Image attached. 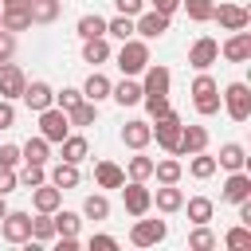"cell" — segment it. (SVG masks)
Segmentation results:
<instances>
[{
	"mask_svg": "<svg viewBox=\"0 0 251 251\" xmlns=\"http://www.w3.org/2000/svg\"><path fill=\"white\" fill-rule=\"evenodd\" d=\"M24 86H27V75L16 67V63H0V98H8V102H16L20 94H24Z\"/></svg>",
	"mask_w": 251,
	"mask_h": 251,
	"instance_id": "7c38bea8",
	"label": "cell"
},
{
	"mask_svg": "<svg viewBox=\"0 0 251 251\" xmlns=\"http://www.w3.org/2000/svg\"><path fill=\"white\" fill-rule=\"evenodd\" d=\"M16 180H20L24 188H35V184L47 180V165H31V161H24V173H16Z\"/></svg>",
	"mask_w": 251,
	"mask_h": 251,
	"instance_id": "ab89813d",
	"label": "cell"
},
{
	"mask_svg": "<svg viewBox=\"0 0 251 251\" xmlns=\"http://www.w3.org/2000/svg\"><path fill=\"white\" fill-rule=\"evenodd\" d=\"M180 208L188 212V220H192V224H208V220H212V212H216V204H212L208 196H192V200H188V204H180Z\"/></svg>",
	"mask_w": 251,
	"mask_h": 251,
	"instance_id": "d6a6232c",
	"label": "cell"
},
{
	"mask_svg": "<svg viewBox=\"0 0 251 251\" xmlns=\"http://www.w3.org/2000/svg\"><path fill=\"white\" fill-rule=\"evenodd\" d=\"M220 55L227 59V63H247L251 59V31L243 27V31H231L224 43H220Z\"/></svg>",
	"mask_w": 251,
	"mask_h": 251,
	"instance_id": "4fadbf2b",
	"label": "cell"
},
{
	"mask_svg": "<svg viewBox=\"0 0 251 251\" xmlns=\"http://www.w3.org/2000/svg\"><path fill=\"white\" fill-rule=\"evenodd\" d=\"M180 173H184V165H180L176 157H165V161H153V176H157L161 184H176V180H180Z\"/></svg>",
	"mask_w": 251,
	"mask_h": 251,
	"instance_id": "1f68e13d",
	"label": "cell"
},
{
	"mask_svg": "<svg viewBox=\"0 0 251 251\" xmlns=\"http://www.w3.org/2000/svg\"><path fill=\"white\" fill-rule=\"evenodd\" d=\"M239 224H247V227H251V196H247V200H239Z\"/></svg>",
	"mask_w": 251,
	"mask_h": 251,
	"instance_id": "11a10c76",
	"label": "cell"
},
{
	"mask_svg": "<svg viewBox=\"0 0 251 251\" xmlns=\"http://www.w3.org/2000/svg\"><path fill=\"white\" fill-rule=\"evenodd\" d=\"M16 126V106L8 98H0V129H12Z\"/></svg>",
	"mask_w": 251,
	"mask_h": 251,
	"instance_id": "f907efd6",
	"label": "cell"
},
{
	"mask_svg": "<svg viewBox=\"0 0 251 251\" xmlns=\"http://www.w3.org/2000/svg\"><path fill=\"white\" fill-rule=\"evenodd\" d=\"M153 176V157H141V149H137V157H129V180H149Z\"/></svg>",
	"mask_w": 251,
	"mask_h": 251,
	"instance_id": "b9f144b4",
	"label": "cell"
},
{
	"mask_svg": "<svg viewBox=\"0 0 251 251\" xmlns=\"http://www.w3.org/2000/svg\"><path fill=\"white\" fill-rule=\"evenodd\" d=\"M243 165H247V149H243L239 141H227V145H220L216 169H227V173H235V169H243Z\"/></svg>",
	"mask_w": 251,
	"mask_h": 251,
	"instance_id": "7402d4cb",
	"label": "cell"
},
{
	"mask_svg": "<svg viewBox=\"0 0 251 251\" xmlns=\"http://www.w3.org/2000/svg\"><path fill=\"white\" fill-rule=\"evenodd\" d=\"M114 8L122 16H137V12H145V0H114Z\"/></svg>",
	"mask_w": 251,
	"mask_h": 251,
	"instance_id": "f5cc1de1",
	"label": "cell"
},
{
	"mask_svg": "<svg viewBox=\"0 0 251 251\" xmlns=\"http://www.w3.org/2000/svg\"><path fill=\"white\" fill-rule=\"evenodd\" d=\"M141 75H145V78H141V94H169V82H173V71H169V67L149 63Z\"/></svg>",
	"mask_w": 251,
	"mask_h": 251,
	"instance_id": "5bb4252c",
	"label": "cell"
},
{
	"mask_svg": "<svg viewBox=\"0 0 251 251\" xmlns=\"http://www.w3.org/2000/svg\"><path fill=\"white\" fill-rule=\"evenodd\" d=\"M94 184H98V188H122V184H126V173H122L114 161H98V165H94Z\"/></svg>",
	"mask_w": 251,
	"mask_h": 251,
	"instance_id": "603a6c76",
	"label": "cell"
},
{
	"mask_svg": "<svg viewBox=\"0 0 251 251\" xmlns=\"http://www.w3.org/2000/svg\"><path fill=\"white\" fill-rule=\"evenodd\" d=\"M208 149V129L204 126H180V141H176V157H192Z\"/></svg>",
	"mask_w": 251,
	"mask_h": 251,
	"instance_id": "9a60e30c",
	"label": "cell"
},
{
	"mask_svg": "<svg viewBox=\"0 0 251 251\" xmlns=\"http://www.w3.org/2000/svg\"><path fill=\"white\" fill-rule=\"evenodd\" d=\"M114 59H118V71L133 78V75H141V71L149 67V43L129 35V39H122V47H118V55H114Z\"/></svg>",
	"mask_w": 251,
	"mask_h": 251,
	"instance_id": "7a4b0ae2",
	"label": "cell"
},
{
	"mask_svg": "<svg viewBox=\"0 0 251 251\" xmlns=\"http://www.w3.org/2000/svg\"><path fill=\"white\" fill-rule=\"evenodd\" d=\"M110 78L106 75H98V71H90V78L82 82V98H90V102H102V98H110Z\"/></svg>",
	"mask_w": 251,
	"mask_h": 251,
	"instance_id": "83f0119b",
	"label": "cell"
},
{
	"mask_svg": "<svg viewBox=\"0 0 251 251\" xmlns=\"http://www.w3.org/2000/svg\"><path fill=\"white\" fill-rule=\"evenodd\" d=\"M94 118H98V102H90V98H82L78 106L67 110V122L71 126H94Z\"/></svg>",
	"mask_w": 251,
	"mask_h": 251,
	"instance_id": "4dcf8cb0",
	"label": "cell"
},
{
	"mask_svg": "<svg viewBox=\"0 0 251 251\" xmlns=\"http://www.w3.org/2000/svg\"><path fill=\"white\" fill-rule=\"evenodd\" d=\"M31 24H55L59 20V0H27Z\"/></svg>",
	"mask_w": 251,
	"mask_h": 251,
	"instance_id": "f546056e",
	"label": "cell"
},
{
	"mask_svg": "<svg viewBox=\"0 0 251 251\" xmlns=\"http://www.w3.org/2000/svg\"><path fill=\"white\" fill-rule=\"evenodd\" d=\"M212 20H216L224 31H243V27L251 24V12H247V8H239V4H231V0H220V4H216V12H212Z\"/></svg>",
	"mask_w": 251,
	"mask_h": 251,
	"instance_id": "5b68a950",
	"label": "cell"
},
{
	"mask_svg": "<svg viewBox=\"0 0 251 251\" xmlns=\"http://www.w3.org/2000/svg\"><path fill=\"white\" fill-rule=\"evenodd\" d=\"M122 141L137 153V149H145L149 141H153V133H149V122H141V118H133V122H126L122 126Z\"/></svg>",
	"mask_w": 251,
	"mask_h": 251,
	"instance_id": "d6986e66",
	"label": "cell"
},
{
	"mask_svg": "<svg viewBox=\"0 0 251 251\" xmlns=\"http://www.w3.org/2000/svg\"><path fill=\"white\" fill-rule=\"evenodd\" d=\"M188 247H192V251H212V247H216V235L208 231V224H196V231L188 235Z\"/></svg>",
	"mask_w": 251,
	"mask_h": 251,
	"instance_id": "7bdbcfd3",
	"label": "cell"
},
{
	"mask_svg": "<svg viewBox=\"0 0 251 251\" xmlns=\"http://www.w3.org/2000/svg\"><path fill=\"white\" fill-rule=\"evenodd\" d=\"M20 98H24V102H27V110H35V114H39V110H47V106H55V90H51V86H47L43 78L27 82Z\"/></svg>",
	"mask_w": 251,
	"mask_h": 251,
	"instance_id": "2e32d148",
	"label": "cell"
},
{
	"mask_svg": "<svg viewBox=\"0 0 251 251\" xmlns=\"http://www.w3.org/2000/svg\"><path fill=\"white\" fill-rule=\"evenodd\" d=\"M0 27H8V31H27V27H31V12H27V4L0 8Z\"/></svg>",
	"mask_w": 251,
	"mask_h": 251,
	"instance_id": "44dd1931",
	"label": "cell"
},
{
	"mask_svg": "<svg viewBox=\"0 0 251 251\" xmlns=\"http://www.w3.org/2000/svg\"><path fill=\"white\" fill-rule=\"evenodd\" d=\"M180 126H184V122H180V118H176V114L169 110V114H161V118H153V122H149V133L157 137V145H161L165 153H173V157H176V141H180Z\"/></svg>",
	"mask_w": 251,
	"mask_h": 251,
	"instance_id": "277c9868",
	"label": "cell"
},
{
	"mask_svg": "<svg viewBox=\"0 0 251 251\" xmlns=\"http://www.w3.org/2000/svg\"><path fill=\"white\" fill-rule=\"evenodd\" d=\"M165 235H169V224H165V220H141V216H137V224H133V231H129L133 247H157Z\"/></svg>",
	"mask_w": 251,
	"mask_h": 251,
	"instance_id": "9c48e42d",
	"label": "cell"
},
{
	"mask_svg": "<svg viewBox=\"0 0 251 251\" xmlns=\"http://www.w3.org/2000/svg\"><path fill=\"white\" fill-rule=\"evenodd\" d=\"M122 204L129 216H145L153 208V192L145 188V180H129V184H122Z\"/></svg>",
	"mask_w": 251,
	"mask_h": 251,
	"instance_id": "52a82bcc",
	"label": "cell"
},
{
	"mask_svg": "<svg viewBox=\"0 0 251 251\" xmlns=\"http://www.w3.org/2000/svg\"><path fill=\"white\" fill-rule=\"evenodd\" d=\"M220 106L227 110L231 122H247L251 118V86L247 82H227L220 94Z\"/></svg>",
	"mask_w": 251,
	"mask_h": 251,
	"instance_id": "3957f363",
	"label": "cell"
},
{
	"mask_svg": "<svg viewBox=\"0 0 251 251\" xmlns=\"http://www.w3.org/2000/svg\"><path fill=\"white\" fill-rule=\"evenodd\" d=\"M90 251H118L114 235H90Z\"/></svg>",
	"mask_w": 251,
	"mask_h": 251,
	"instance_id": "816d5d0a",
	"label": "cell"
},
{
	"mask_svg": "<svg viewBox=\"0 0 251 251\" xmlns=\"http://www.w3.org/2000/svg\"><path fill=\"white\" fill-rule=\"evenodd\" d=\"M106 35H114V39H129L133 35V16H114V20H106Z\"/></svg>",
	"mask_w": 251,
	"mask_h": 251,
	"instance_id": "60d3db41",
	"label": "cell"
},
{
	"mask_svg": "<svg viewBox=\"0 0 251 251\" xmlns=\"http://www.w3.org/2000/svg\"><path fill=\"white\" fill-rule=\"evenodd\" d=\"M20 161H24L20 145H0V165H4V169H16Z\"/></svg>",
	"mask_w": 251,
	"mask_h": 251,
	"instance_id": "7dc6e473",
	"label": "cell"
},
{
	"mask_svg": "<svg viewBox=\"0 0 251 251\" xmlns=\"http://www.w3.org/2000/svg\"><path fill=\"white\" fill-rule=\"evenodd\" d=\"M16 188H20L16 169H4V165H0V196H8V192H16Z\"/></svg>",
	"mask_w": 251,
	"mask_h": 251,
	"instance_id": "681fc988",
	"label": "cell"
},
{
	"mask_svg": "<svg viewBox=\"0 0 251 251\" xmlns=\"http://www.w3.org/2000/svg\"><path fill=\"white\" fill-rule=\"evenodd\" d=\"M4 212H8V200H4V196H0V220H4Z\"/></svg>",
	"mask_w": 251,
	"mask_h": 251,
	"instance_id": "680465c9",
	"label": "cell"
},
{
	"mask_svg": "<svg viewBox=\"0 0 251 251\" xmlns=\"http://www.w3.org/2000/svg\"><path fill=\"white\" fill-rule=\"evenodd\" d=\"M184 4V12H188V20H196V24H212V12H216V0H180Z\"/></svg>",
	"mask_w": 251,
	"mask_h": 251,
	"instance_id": "d590c367",
	"label": "cell"
},
{
	"mask_svg": "<svg viewBox=\"0 0 251 251\" xmlns=\"http://www.w3.org/2000/svg\"><path fill=\"white\" fill-rule=\"evenodd\" d=\"M110 98H114L118 106H137V102H141V82H133V78L126 75L118 86H110Z\"/></svg>",
	"mask_w": 251,
	"mask_h": 251,
	"instance_id": "d4e9b609",
	"label": "cell"
},
{
	"mask_svg": "<svg viewBox=\"0 0 251 251\" xmlns=\"http://www.w3.org/2000/svg\"><path fill=\"white\" fill-rule=\"evenodd\" d=\"M153 204H157L161 212H180V204H184V192H180L176 184H161V188H157V196H153Z\"/></svg>",
	"mask_w": 251,
	"mask_h": 251,
	"instance_id": "f1b7e54d",
	"label": "cell"
},
{
	"mask_svg": "<svg viewBox=\"0 0 251 251\" xmlns=\"http://www.w3.org/2000/svg\"><path fill=\"white\" fill-rule=\"evenodd\" d=\"M141 102H145L149 118H161V114H169V110H173V106H169V94H141Z\"/></svg>",
	"mask_w": 251,
	"mask_h": 251,
	"instance_id": "ee69618b",
	"label": "cell"
},
{
	"mask_svg": "<svg viewBox=\"0 0 251 251\" xmlns=\"http://www.w3.org/2000/svg\"><path fill=\"white\" fill-rule=\"evenodd\" d=\"M188 94H192V106H196V114H200V118L220 114V82H216L208 71H196V78H192Z\"/></svg>",
	"mask_w": 251,
	"mask_h": 251,
	"instance_id": "6da1fadb",
	"label": "cell"
},
{
	"mask_svg": "<svg viewBox=\"0 0 251 251\" xmlns=\"http://www.w3.org/2000/svg\"><path fill=\"white\" fill-rule=\"evenodd\" d=\"M188 173H192L196 180H208V176L216 173V157H212V153H204V149H200V153H192V161H188Z\"/></svg>",
	"mask_w": 251,
	"mask_h": 251,
	"instance_id": "e575fe53",
	"label": "cell"
},
{
	"mask_svg": "<svg viewBox=\"0 0 251 251\" xmlns=\"http://www.w3.org/2000/svg\"><path fill=\"white\" fill-rule=\"evenodd\" d=\"M47 180H51L55 188H63V192H67V188H78V180H82V176H78V165H71V161H59V165L47 173Z\"/></svg>",
	"mask_w": 251,
	"mask_h": 251,
	"instance_id": "cb8c5ba5",
	"label": "cell"
},
{
	"mask_svg": "<svg viewBox=\"0 0 251 251\" xmlns=\"http://www.w3.org/2000/svg\"><path fill=\"white\" fill-rule=\"evenodd\" d=\"M51 224H55V235H78V227H82V216L78 212H51Z\"/></svg>",
	"mask_w": 251,
	"mask_h": 251,
	"instance_id": "836d02e7",
	"label": "cell"
},
{
	"mask_svg": "<svg viewBox=\"0 0 251 251\" xmlns=\"http://www.w3.org/2000/svg\"><path fill=\"white\" fill-rule=\"evenodd\" d=\"M78 102H82V90H75V86H63V90L55 94V106H59L63 114H67L71 106H78Z\"/></svg>",
	"mask_w": 251,
	"mask_h": 251,
	"instance_id": "f6af8a7d",
	"label": "cell"
},
{
	"mask_svg": "<svg viewBox=\"0 0 251 251\" xmlns=\"http://www.w3.org/2000/svg\"><path fill=\"white\" fill-rule=\"evenodd\" d=\"M59 145H63V157H59V161H71V165H82V161L90 157V141H86L82 133H67V137L59 141Z\"/></svg>",
	"mask_w": 251,
	"mask_h": 251,
	"instance_id": "ffe728a7",
	"label": "cell"
},
{
	"mask_svg": "<svg viewBox=\"0 0 251 251\" xmlns=\"http://www.w3.org/2000/svg\"><path fill=\"white\" fill-rule=\"evenodd\" d=\"M224 243H227V247H251V227H247V224L231 227V231L224 235Z\"/></svg>",
	"mask_w": 251,
	"mask_h": 251,
	"instance_id": "bcb514c9",
	"label": "cell"
},
{
	"mask_svg": "<svg viewBox=\"0 0 251 251\" xmlns=\"http://www.w3.org/2000/svg\"><path fill=\"white\" fill-rule=\"evenodd\" d=\"M59 251H78V235H59Z\"/></svg>",
	"mask_w": 251,
	"mask_h": 251,
	"instance_id": "9f6ffc18",
	"label": "cell"
},
{
	"mask_svg": "<svg viewBox=\"0 0 251 251\" xmlns=\"http://www.w3.org/2000/svg\"><path fill=\"white\" fill-rule=\"evenodd\" d=\"M82 39H94V35H106V20L98 16V12H86L82 20H78V27H75Z\"/></svg>",
	"mask_w": 251,
	"mask_h": 251,
	"instance_id": "8d00e7d4",
	"label": "cell"
},
{
	"mask_svg": "<svg viewBox=\"0 0 251 251\" xmlns=\"http://www.w3.org/2000/svg\"><path fill=\"white\" fill-rule=\"evenodd\" d=\"M20 153H24V161H31V165H47L51 141H47V137H27V141L20 145Z\"/></svg>",
	"mask_w": 251,
	"mask_h": 251,
	"instance_id": "484cf974",
	"label": "cell"
},
{
	"mask_svg": "<svg viewBox=\"0 0 251 251\" xmlns=\"http://www.w3.org/2000/svg\"><path fill=\"white\" fill-rule=\"evenodd\" d=\"M169 31V16L165 12H137L133 16V35H141V39H161Z\"/></svg>",
	"mask_w": 251,
	"mask_h": 251,
	"instance_id": "30bf717a",
	"label": "cell"
},
{
	"mask_svg": "<svg viewBox=\"0 0 251 251\" xmlns=\"http://www.w3.org/2000/svg\"><path fill=\"white\" fill-rule=\"evenodd\" d=\"M110 59V43H106V35H94V39H82V63H106Z\"/></svg>",
	"mask_w": 251,
	"mask_h": 251,
	"instance_id": "4316f807",
	"label": "cell"
},
{
	"mask_svg": "<svg viewBox=\"0 0 251 251\" xmlns=\"http://www.w3.org/2000/svg\"><path fill=\"white\" fill-rule=\"evenodd\" d=\"M82 216H86V220H106V216H110V200H106L102 192L86 196V200H82Z\"/></svg>",
	"mask_w": 251,
	"mask_h": 251,
	"instance_id": "74e56055",
	"label": "cell"
},
{
	"mask_svg": "<svg viewBox=\"0 0 251 251\" xmlns=\"http://www.w3.org/2000/svg\"><path fill=\"white\" fill-rule=\"evenodd\" d=\"M212 63H220V43L212 35H200L192 47H188V67L192 71H208Z\"/></svg>",
	"mask_w": 251,
	"mask_h": 251,
	"instance_id": "8fae6325",
	"label": "cell"
},
{
	"mask_svg": "<svg viewBox=\"0 0 251 251\" xmlns=\"http://www.w3.org/2000/svg\"><path fill=\"white\" fill-rule=\"evenodd\" d=\"M31 204H35V212H55L63 204V188H55L51 180H43V184L31 188Z\"/></svg>",
	"mask_w": 251,
	"mask_h": 251,
	"instance_id": "ac0fdd59",
	"label": "cell"
},
{
	"mask_svg": "<svg viewBox=\"0 0 251 251\" xmlns=\"http://www.w3.org/2000/svg\"><path fill=\"white\" fill-rule=\"evenodd\" d=\"M12 4H27V0H0V8H12Z\"/></svg>",
	"mask_w": 251,
	"mask_h": 251,
	"instance_id": "6f0895ef",
	"label": "cell"
},
{
	"mask_svg": "<svg viewBox=\"0 0 251 251\" xmlns=\"http://www.w3.org/2000/svg\"><path fill=\"white\" fill-rule=\"evenodd\" d=\"M31 239H35V243H47V239H55L51 212H39V216H31Z\"/></svg>",
	"mask_w": 251,
	"mask_h": 251,
	"instance_id": "f35d334b",
	"label": "cell"
},
{
	"mask_svg": "<svg viewBox=\"0 0 251 251\" xmlns=\"http://www.w3.org/2000/svg\"><path fill=\"white\" fill-rule=\"evenodd\" d=\"M227 204H239V200H247L251 196V176L243 173V169H235V173H227V180H224V192H220Z\"/></svg>",
	"mask_w": 251,
	"mask_h": 251,
	"instance_id": "e0dca14e",
	"label": "cell"
},
{
	"mask_svg": "<svg viewBox=\"0 0 251 251\" xmlns=\"http://www.w3.org/2000/svg\"><path fill=\"white\" fill-rule=\"evenodd\" d=\"M0 235H4L8 243H27V239H31V212H4Z\"/></svg>",
	"mask_w": 251,
	"mask_h": 251,
	"instance_id": "ba28073f",
	"label": "cell"
},
{
	"mask_svg": "<svg viewBox=\"0 0 251 251\" xmlns=\"http://www.w3.org/2000/svg\"><path fill=\"white\" fill-rule=\"evenodd\" d=\"M145 4H149L153 12H165V16H173V12L180 8V0H145Z\"/></svg>",
	"mask_w": 251,
	"mask_h": 251,
	"instance_id": "db71d44e",
	"label": "cell"
},
{
	"mask_svg": "<svg viewBox=\"0 0 251 251\" xmlns=\"http://www.w3.org/2000/svg\"><path fill=\"white\" fill-rule=\"evenodd\" d=\"M67 133H71V122H67V114H63L59 106L39 110V137H47V141H63Z\"/></svg>",
	"mask_w": 251,
	"mask_h": 251,
	"instance_id": "8992f818",
	"label": "cell"
},
{
	"mask_svg": "<svg viewBox=\"0 0 251 251\" xmlns=\"http://www.w3.org/2000/svg\"><path fill=\"white\" fill-rule=\"evenodd\" d=\"M12 55H16V31L0 27V63H4V59H12Z\"/></svg>",
	"mask_w": 251,
	"mask_h": 251,
	"instance_id": "c3c4849f",
	"label": "cell"
}]
</instances>
